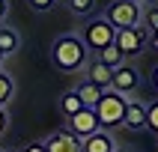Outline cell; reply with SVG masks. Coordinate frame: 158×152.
<instances>
[{
  "label": "cell",
  "mask_w": 158,
  "mask_h": 152,
  "mask_svg": "<svg viewBox=\"0 0 158 152\" xmlns=\"http://www.w3.org/2000/svg\"><path fill=\"white\" fill-rule=\"evenodd\" d=\"M18 48H21V36H18V30H15V27L0 24V51H3V57H12Z\"/></svg>",
  "instance_id": "cell-12"
},
{
  "label": "cell",
  "mask_w": 158,
  "mask_h": 152,
  "mask_svg": "<svg viewBox=\"0 0 158 152\" xmlns=\"http://www.w3.org/2000/svg\"><path fill=\"white\" fill-rule=\"evenodd\" d=\"M93 110H96L102 128H116V125H123V116H125V96L116 89H102Z\"/></svg>",
  "instance_id": "cell-3"
},
{
  "label": "cell",
  "mask_w": 158,
  "mask_h": 152,
  "mask_svg": "<svg viewBox=\"0 0 158 152\" xmlns=\"http://www.w3.org/2000/svg\"><path fill=\"white\" fill-rule=\"evenodd\" d=\"M21 152H45V143H27Z\"/></svg>",
  "instance_id": "cell-22"
},
{
  "label": "cell",
  "mask_w": 158,
  "mask_h": 152,
  "mask_svg": "<svg viewBox=\"0 0 158 152\" xmlns=\"http://www.w3.org/2000/svg\"><path fill=\"white\" fill-rule=\"evenodd\" d=\"M152 39H155V30H152L146 21H137L134 27H119L114 33V45L123 51V57L140 54L146 45H152Z\"/></svg>",
  "instance_id": "cell-2"
},
{
  "label": "cell",
  "mask_w": 158,
  "mask_h": 152,
  "mask_svg": "<svg viewBox=\"0 0 158 152\" xmlns=\"http://www.w3.org/2000/svg\"><path fill=\"white\" fill-rule=\"evenodd\" d=\"M152 87L158 89V66H155V69H152Z\"/></svg>",
  "instance_id": "cell-24"
},
{
  "label": "cell",
  "mask_w": 158,
  "mask_h": 152,
  "mask_svg": "<svg viewBox=\"0 0 158 152\" xmlns=\"http://www.w3.org/2000/svg\"><path fill=\"white\" fill-rule=\"evenodd\" d=\"M123 125H125V128H131V131H140V128H146V105H143V101H134V98H128V101H125Z\"/></svg>",
  "instance_id": "cell-10"
},
{
  "label": "cell",
  "mask_w": 158,
  "mask_h": 152,
  "mask_svg": "<svg viewBox=\"0 0 158 152\" xmlns=\"http://www.w3.org/2000/svg\"><path fill=\"white\" fill-rule=\"evenodd\" d=\"M51 60L60 72H81L87 66V45L81 42L78 33H66L60 39H54L51 45Z\"/></svg>",
  "instance_id": "cell-1"
},
{
  "label": "cell",
  "mask_w": 158,
  "mask_h": 152,
  "mask_svg": "<svg viewBox=\"0 0 158 152\" xmlns=\"http://www.w3.org/2000/svg\"><path fill=\"white\" fill-rule=\"evenodd\" d=\"M146 128L158 134V98H155V101H152L149 107H146Z\"/></svg>",
  "instance_id": "cell-18"
},
{
  "label": "cell",
  "mask_w": 158,
  "mask_h": 152,
  "mask_svg": "<svg viewBox=\"0 0 158 152\" xmlns=\"http://www.w3.org/2000/svg\"><path fill=\"white\" fill-rule=\"evenodd\" d=\"M137 3H140V0H137Z\"/></svg>",
  "instance_id": "cell-29"
},
{
  "label": "cell",
  "mask_w": 158,
  "mask_h": 152,
  "mask_svg": "<svg viewBox=\"0 0 158 152\" xmlns=\"http://www.w3.org/2000/svg\"><path fill=\"white\" fill-rule=\"evenodd\" d=\"M152 45H155V48H158V30H155V39H152Z\"/></svg>",
  "instance_id": "cell-25"
},
{
  "label": "cell",
  "mask_w": 158,
  "mask_h": 152,
  "mask_svg": "<svg viewBox=\"0 0 158 152\" xmlns=\"http://www.w3.org/2000/svg\"><path fill=\"white\" fill-rule=\"evenodd\" d=\"M114 149H116V140H114V134L105 131V128L81 137V152H114Z\"/></svg>",
  "instance_id": "cell-8"
},
{
  "label": "cell",
  "mask_w": 158,
  "mask_h": 152,
  "mask_svg": "<svg viewBox=\"0 0 158 152\" xmlns=\"http://www.w3.org/2000/svg\"><path fill=\"white\" fill-rule=\"evenodd\" d=\"M102 125H98V116H96V110L93 107H81L78 113H72L69 116V131L75 134V137H87V134H93V131H98Z\"/></svg>",
  "instance_id": "cell-6"
},
{
  "label": "cell",
  "mask_w": 158,
  "mask_h": 152,
  "mask_svg": "<svg viewBox=\"0 0 158 152\" xmlns=\"http://www.w3.org/2000/svg\"><path fill=\"white\" fill-rule=\"evenodd\" d=\"M3 60H6V57H3V51H0V66H3Z\"/></svg>",
  "instance_id": "cell-26"
},
{
  "label": "cell",
  "mask_w": 158,
  "mask_h": 152,
  "mask_svg": "<svg viewBox=\"0 0 158 152\" xmlns=\"http://www.w3.org/2000/svg\"><path fill=\"white\" fill-rule=\"evenodd\" d=\"M81 107H84V105H81V98L75 96V89H72V92H66V96L60 98V110H63V113H66V116H72V113H78Z\"/></svg>",
  "instance_id": "cell-17"
},
{
  "label": "cell",
  "mask_w": 158,
  "mask_h": 152,
  "mask_svg": "<svg viewBox=\"0 0 158 152\" xmlns=\"http://www.w3.org/2000/svg\"><path fill=\"white\" fill-rule=\"evenodd\" d=\"M6 128H9V113H6V107H0V137L6 134Z\"/></svg>",
  "instance_id": "cell-21"
},
{
  "label": "cell",
  "mask_w": 158,
  "mask_h": 152,
  "mask_svg": "<svg viewBox=\"0 0 158 152\" xmlns=\"http://www.w3.org/2000/svg\"><path fill=\"white\" fill-rule=\"evenodd\" d=\"M45 152H81V140L72 131H54L45 140Z\"/></svg>",
  "instance_id": "cell-9"
},
{
  "label": "cell",
  "mask_w": 158,
  "mask_h": 152,
  "mask_svg": "<svg viewBox=\"0 0 158 152\" xmlns=\"http://www.w3.org/2000/svg\"><path fill=\"white\" fill-rule=\"evenodd\" d=\"M140 87V75H137V69H131V66H116L114 75H110V89H116V92H134V89Z\"/></svg>",
  "instance_id": "cell-7"
},
{
  "label": "cell",
  "mask_w": 158,
  "mask_h": 152,
  "mask_svg": "<svg viewBox=\"0 0 158 152\" xmlns=\"http://www.w3.org/2000/svg\"><path fill=\"white\" fill-rule=\"evenodd\" d=\"M114 152H128V149H114Z\"/></svg>",
  "instance_id": "cell-28"
},
{
  "label": "cell",
  "mask_w": 158,
  "mask_h": 152,
  "mask_svg": "<svg viewBox=\"0 0 158 152\" xmlns=\"http://www.w3.org/2000/svg\"><path fill=\"white\" fill-rule=\"evenodd\" d=\"M0 152H15V149H0Z\"/></svg>",
  "instance_id": "cell-27"
},
{
  "label": "cell",
  "mask_w": 158,
  "mask_h": 152,
  "mask_svg": "<svg viewBox=\"0 0 158 152\" xmlns=\"http://www.w3.org/2000/svg\"><path fill=\"white\" fill-rule=\"evenodd\" d=\"M12 96H15V80H12L9 72L0 69V107H6L12 101Z\"/></svg>",
  "instance_id": "cell-16"
},
{
  "label": "cell",
  "mask_w": 158,
  "mask_h": 152,
  "mask_svg": "<svg viewBox=\"0 0 158 152\" xmlns=\"http://www.w3.org/2000/svg\"><path fill=\"white\" fill-rule=\"evenodd\" d=\"M6 12H9V0H0V21L6 18Z\"/></svg>",
  "instance_id": "cell-23"
},
{
  "label": "cell",
  "mask_w": 158,
  "mask_h": 152,
  "mask_svg": "<svg viewBox=\"0 0 158 152\" xmlns=\"http://www.w3.org/2000/svg\"><path fill=\"white\" fill-rule=\"evenodd\" d=\"M98 63H105L107 69H116V66H123V63H125V57H123V51L110 42V45H105V48L98 51Z\"/></svg>",
  "instance_id": "cell-14"
},
{
  "label": "cell",
  "mask_w": 158,
  "mask_h": 152,
  "mask_svg": "<svg viewBox=\"0 0 158 152\" xmlns=\"http://www.w3.org/2000/svg\"><path fill=\"white\" fill-rule=\"evenodd\" d=\"M140 21H146L152 30H158V6H146L140 12Z\"/></svg>",
  "instance_id": "cell-19"
},
{
  "label": "cell",
  "mask_w": 158,
  "mask_h": 152,
  "mask_svg": "<svg viewBox=\"0 0 158 152\" xmlns=\"http://www.w3.org/2000/svg\"><path fill=\"white\" fill-rule=\"evenodd\" d=\"M140 12H143V9H140L137 0H110L105 18L119 30V27H134L137 21H140Z\"/></svg>",
  "instance_id": "cell-5"
},
{
  "label": "cell",
  "mask_w": 158,
  "mask_h": 152,
  "mask_svg": "<svg viewBox=\"0 0 158 152\" xmlns=\"http://www.w3.org/2000/svg\"><path fill=\"white\" fill-rule=\"evenodd\" d=\"M66 6H69L72 15H78V18H89L93 12H96L98 0H66Z\"/></svg>",
  "instance_id": "cell-15"
},
{
  "label": "cell",
  "mask_w": 158,
  "mask_h": 152,
  "mask_svg": "<svg viewBox=\"0 0 158 152\" xmlns=\"http://www.w3.org/2000/svg\"><path fill=\"white\" fill-rule=\"evenodd\" d=\"M114 33H116V27L107 18H89L81 27V42L87 45V51H102L105 45L114 42Z\"/></svg>",
  "instance_id": "cell-4"
},
{
  "label": "cell",
  "mask_w": 158,
  "mask_h": 152,
  "mask_svg": "<svg viewBox=\"0 0 158 152\" xmlns=\"http://www.w3.org/2000/svg\"><path fill=\"white\" fill-rule=\"evenodd\" d=\"M75 96L81 98V105H84V107H96L98 96H102V89H98L96 84L84 80V84H78V87H75Z\"/></svg>",
  "instance_id": "cell-13"
},
{
  "label": "cell",
  "mask_w": 158,
  "mask_h": 152,
  "mask_svg": "<svg viewBox=\"0 0 158 152\" xmlns=\"http://www.w3.org/2000/svg\"><path fill=\"white\" fill-rule=\"evenodd\" d=\"M54 3H57V0H27V6H30V9H36V12H48Z\"/></svg>",
  "instance_id": "cell-20"
},
{
  "label": "cell",
  "mask_w": 158,
  "mask_h": 152,
  "mask_svg": "<svg viewBox=\"0 0 158 152\" xmlns=\"http://www.w3.org/2000/svg\"><path fill=\"white\" fill-rule=\"evenodd\" d=\"M110 75H114V69H107L105 63H89V69H87V80L89 84H96L98 89H110Z\"/></svg>",
  "instance_id": "cell-11"
}]
</instances>
